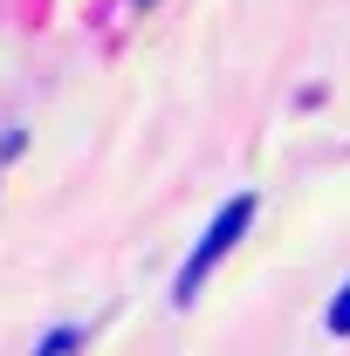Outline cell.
Instances as JSON below:
<instances>
[{
    "mask_svg": "<svg viewBox=\"0 0 350 356\" xmlns=\"http://www.w3.org/2000/svg\"><path fill=\"white\" fill-rule=\"evenodd\" d=\"M323 322H330V336H350V281L337 288V302H330V315H323Z\"/></svg>",
    "mask_w": 350,
    "mask_h": 356,
    "instance_id": "7a4b0ae2",
    "label": "cell"
},
{
    "mask_svg": "<svg viewBox=\"0 0 350 356\" xmlns=\"http://www.w3.org/2000/svg\"><path fill=\"white\" fill-rule=\"evenodd\" d=\"M76 343H83L76 329H55V336H48V343H42V350H35V356H76Z\"/></svg>",
    "mask_w": 350,
    "mask_h": 356,
    "instance_id": "3957f363",
    "label": "cell"
},
{
    "mask_svg": "<svg viewBox=\"0 0 350 356\" xmlns=\"http://www.w3.org/2000/svg\"><path fill=\"white\" fill-rule=\"evenodd\" d=\"M248 226H254V192H234V199L213 213V226L199 233V247L185 254V267H178V288H172L178 309H185V302H199V281H206V274H213V267L234 254V240H241Z\"/></svg>",
    "mask_w": 350,
    "mask_h": 356,
    "instance_id": "6da1fadb",
    "label": "cell"
}]
</instances>
